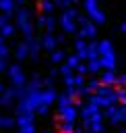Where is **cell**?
Wrapping results in <instances>:
<instances>
[{
  "instance_id": "1",
  "label": "cell",
  "mask_w": 126,
  "mask_h": 133,
  "mask_svg": "<svg viewBox=\"0 0 126 133\" xmlns=\"http://www.w3.org/2000/svg\"><path fill=\"white\" fill-rule=\"evenodd\" d=\"M17 23H19V29L25 33V37H27V35H33V25L29 23V12H27L25 8H21V10L17 12Z\"/></svg>"
},
{
  "instance_id": "2",
  "label": "cell",
  "mask_w": 126,
  "mask_h": 133,
  "mask_svg": "<svg viewBox=\"0 0 126 133\" xmlns=\"http://www.w3.org/2000/svg\"><path fill=\"white\" fill-rule=\"evenodd\" d=\"M6 73H8V79H10L12 85H25V75H23V69H21L19 64L8 66Z\"/></svg>"
},
{
  "instance_id": "3",
  "label": "cell",
  "mask_w": 126,
  "mask_h": 133,
  "mask_svg": "<svg viewBox=\"0 0 126 133\" xmlns=\"http://www.w3.org/2000/svg\"><path fill=\"white\" fill-rule=\"evenodd\" d=\"M105 116L109 118L112 125H118L120 121H124V108H116V106H107Z\"/></svg>"
},
{
  "instance_id": "4",
  "label": "cell",
  "mask_w": 126,
  "mask_h": 133,
  "mask_svg": "<svg viewBox=\"0 0 126 133\" xmlns=\"http://www.w3.org/2000/svg\"><path fill=\"white\" fill-rule=\"evenodd\" d=\"M58 114H60V118H64V121H76V104H70V106L62 108Z\"/></svg>"
},
{
  "instance_id": "5",
  "label": "cell",
  "mask_w": 126,
  "mask_h": 133,
  "mask_svg": "<svg viewBox=\"0 0 126 133\" xmlns=\"http://www.w3.org/2000/svg\"><path fill=\"white\" fill-rule=\"evenodd\" d=\"M58 98H56V91H54V87L50 85L48 89H43L41 91V104H48V106H52V102H56Z\"/></svg>"
},
{
  "instance_id": "6",
  "label": "cell",
  "mask_w": 126,
  "mask_h": 133,
  "mask_svg": "<svg viewBox=\"0 0 126 133\" xmlns=\"http://www.w3.org/2000/svg\"><path fill=\"white\" fill-rule=\"evenodd\" d=\"M72 17H74V10H66L62 15V27L66 31H74V23H72Z\"/></svg>"
},
{
  "instance_id": "7",
  "label": "cell",
  "mask_w": 126,
  "mask_h": 133,
  "mask_svg": "<svg viewBox=\"0 0 126 133\" xmlns=\"http://www.w3.org/2000/svg\"><path fill=\"white\" fill-rule=\"evenodd\" d=\"M25 44L29 46V52H31V58L35 60V58H37V50H39V44H37V39H35L33 35H27V37H25Z\"/></svg>"
},
{
  "instance_id": "8",
  "label": "cell",
  "mask_w": 126,
  "mask_h": 133,
  "mask_svg": "<svg viewBox=\"0 0 126 133\" xmlns=\"http://www.w3.org/2000/svg\"><path fill=\"white\" fill-rule=\"evenodd\" d=\"M97 110H99V106H97V104H93V102H89L87 106H83V108H81V118H91Z\"/></svg>"
},
{
  "instance_id": "9",
  "label": "cell",
  "mask_w": 126,
  "mask_h": 133,
  "mask_svg": "<svg viewBox=\"0 0 126 133\" xmlns=\"http://www.w3.org/2000/svg\"><path fill=\"white\" fill-rule=\"evenodd\" d=\"M12 100H14V89H12V87H10V89H4V91L0 94V106H10Z\"/></svg>"
},
{
  "instance_id": "10",
  "label": "cell",
  "mask_w": 126,
  "mask_h": 133,
  "mask_svg": "<svg viewBox=\"0 0 126 133\" xmlns=\"http://www.w3.org/2000/svg\"><path fill=\"white\" fill-rule=\"evenodd\" d=\"M33 114H35V112H21V114H17V116H14V118H17V127H23V125L33 123Z\"/></svg>"
},
{
  "instance_id": "11",
  "label": "cell",
  "mask_w": 126,
  "mask_h": 133,
  "mask_svg": "<svg viewBox=\"0 0 126 133\" xmlns=\"http://www.w3.org/2000/svg\"><path fill=\"white\" fill-rule=\"evenodd\" d=\"M58 131L60 133H74V121H60L58 123Z\"/></svg>"
},
{
  "instance_id": "12",
  "label": "cell",
  "mask_w": 126,
  "mask_h": 133,
  "mask_svg": "<svg viewBox=\"0 0 126 133\" xmlns=\"http://www.w3.org/2000/svg\"><path fill=\"white\" fill-rule=\"evenodd\" d=\"M27 54H29V46H27V44H19V46H17V50H14L17 60H25V58H27Z\"/></svg>"
},
{
  "instance_id": "13",
  "label": "cell",
  "mask_w": 126,
  "mask_h": 133,
  "mask_svg": "<svg viewBox=\"0 0 126 133\" xmlns=\"http://www.w3.org/2000/svg\"><path fill=\"white\" fill-rule=\"evenodd\" d=\"M56 102H58V112H60L62 108H66V106H70V104H74V100H72V98H70L68 94H64V96H60V98H58Z\"/></svg>"
},
{
  "instance_id": "14",
  "label": "cell",
  "mask_w": 126,
  "mask_h": 133,
  "mask_svg": "<svg viewBox=\"0 0 126 133\" xmlns=\"http://www.w3.org/2000/svg\"><path fill=\"white\" fill-rule=\"evenodd\" d=\"M14 4H17V0H0V10H2V12H10V15H12Z\"/></svg>"
},
{
  "instance_id": "15",
  "label": "cell",
  "mask_w": 126,
  "mask_h": 133,
  "mask_svg": "<svg viewBox=\"0 0 126 133\" xmlns=\"http://www.w3.org/2000/svg\"><path fill=\"white\" fill-rule=\"evenodd\" d=\"M0 33H2V37H12L14 35V27L10 23H6L4 27H0Z\"/></svg>"
},
{
  "instance_id": "16",
  "label": "cell",
  "mask_w": 126,
  "mask_h": 133,
  "mask_svg": "<svg viewBox=\"0 0 126 133\" xmlns=\"http://www.w3.org/2000/svg\"><path fill=\"white\" fill-rule=\"evenodd\" d=\"M54 44H56V39L52 37V33H45V35H43V48L52 50V48H54Z\"/></svg>"
},
{
  "instance_id": "17",
  "label": "cell",
  "mask_w": 126,
  "mask_h": 133,
  "mask_svg": "<svg viewBox=\"0 0 126 133\" xmlns=\"http://www.w3.org/2000/svg\"><path fill=\"white\" fill-rule=\"evenodd\" d=\"M14 125H17V118H12V116H2V129L14 127Z\"/></svg>"
},
{
  "instance_id": "18",
  "label": "cell",
  "mask_w": 126,
  "mask_h": 133,
  "mask_svg": "<svg viewBox=\"0 0 126 133\" xmlns=\"http://www.w3.org/2000/svg\"><path fill=\"white\" fill-rule=\"evenodd\" d=\"M99 52H101L103 56H109V54H112V46H109V42H101V46H99Z\"/></svg>"
},
{
  "instance_id": "19",
  "label": "cell",
  "mask_w": 126,
  "mask_h": 133,
  "mask_svg": "<svg viewBox=\"0 0 126 133\" xmlns=\"http://www.w3.org/2000/svg\"><path fill=\"white\" fill-rule=\"evenodd\" d=\"M39 6H41V10H43V12H52V10H54V4H52L50 0H41V4H39Z\"/></svg>"
},
{
  "instance_id": "20",
  "label": "cell",
  "mask_w": 126,
  "mask_h": 133,
  "mask_svg": "<svg viewBox=\"0 0 126 133\" xmlns=\"http://www.w3.org/2000/svg\"><path fill=\"white\" fill-rule=\"evenodd\" d=\"M19 133H35V125H33V123L23 125V127H19Z\"/></svg>"
},
{
  "instance_id": "21",
  "label": "cell",
  "mask_w": 126,
  "mask_h": 133,
  "mask_svg": "<svg viewBox=\"0 0 126 133\" xmlns=\"http://www.w3.org/2000/svg\"><path fill=\"white\" fill-rule=\"evenodd\" d=\"M101 64L107 66V69H112V66H114V58H112V54H109V56H103V58H101Z\"/></svg>"
},
{
  "instance_id": "22",
  "label": "cell",
  "mask_w": 126,
  "mask_h": 133,
  "mask_svg": "<svg viewBox=\"0 0 126 133\" xmlns=\"http://www.w3.org/2000/svg\"><path fill=\"white\" fill-rule=\"evenodd\" d=\"M95 33V29H93V25H89V23H85V29H83V35H87V37H91Z\"/></svg>"
},
{
  "instance_id": "23",
  "label": "cell",
  "mask_w": 126,
  "mask_h": 133,
  "mask_svg": "<svg viewBox=\"0 0 126 133\" xmlns=\"http://www.w3.org/2000/svg\"><path fill=\"white\" fill-rule=\"evenodd\" d=\"M8 19H10V12H2L0 10V27H4L8 23Z\"/></svg>"
},
{
  "instance_id": "24",
  "label": "cell",
  "mask_w": 126,
  "mask_h": 133,
  "mask_svg": "<svg viewBox=\"0 0 126 133\" xmlns=\"http://www.w3.org/2000/svg\"><path fill=\"white\" fill-rule=\"evenodd\" d=\"M89 15H91V17H93V19H95V21H97V23H101V21H103V15H101V12H99V10H97V8H95V10H91V12H89Z\"/></svg>"
},
{
  "instance_id": "25",
  "label": "cell",
  "mask_w": 126,
  "mask_h": 133,
  "mask_svg": "<svg viewBox=\"0 0 126 133\" xmlns=\"http://www.w3.org/2000/svg\"><path fill=\"white\" fill-rule=\"evenodd\" d=\"M99 66H101V60H95V58H93V60L89 62V71H99Z\"/></svg>"
},
{
  "instance_id": "26",
  "label": "cell",
  "mask_w": 126,
  "mask_h": 133,
  "mask_svg": "<svg viewBox=\"0 0 126 133\" xmlns=\"http://www.w3.org/2000/svg\"><path fill=\"white\" fill-rule=\"evenodd\" d=\"M101 81H103V83H114L116 77H114L112 73H105V75H101Z\"/></svg>"
},
{
  "instance_id": "27",
  "label": "cell",
  "mask_w": 126,
  "mask_h": 133,
  "mask_svg": "<svg viewBox=\"0 0 126 133\" xmlns=\"http://www.w3.org/2000/svg\"><path fill=\"white\" fill-rule=\"evenodd\" d=\"M0 58H8V48H6V44H0Z\"/></svg>"
},
{
  "instance_id": "28",
  "label": "cell",
  "mask_w": 126,
  "mask_h": 133,
  "mask_svg": "<svg viewBox=\"0 0 126 133\" xmlns=\"http://www.w3.org/2000/svg\"><path fill=\"white\" fill-rule=\"evenodd\" d=\"M68 64H70L72 69H76V66L81 64V62H78V56H70V58H68Z\"/></svg>"
},
{
  "instance_id": "29",
  "label": "cell",
  "mask_w": 126,
  "mask_h": 133,
  "mask_svg": "<svg viewBox=\"0 0 126 133\" xmlns=\"http://www.w3.org/2000/svg\"><path fill=\"white\" fill-rule=\"evenodd\" d=\"M85 6H87V12H91V10L97 8V6H95V0H85Z\"/></svg>"
},
{
  "instance_id": "30",
  "label": "cell",
  "mask_w": 126,
  "mask_h": 133,
  "mask_svg": "<svg viewBox=\"0 0 126 133\" xmlns=\"http://www.w3.org/2000/svg\"><path fill=\"white\" fill-rule=\"evenodd\" d=\"M62 56H64V54H62L60 50H56V52L52 54V60H54V62H60V60H62Z\"/></svg>"
},
{
  "instance_id": "31",
  "label": "cell",
  "mask_w": 126,
  "mask_h": 133,
  "mask_svg": "<svg viewBox=\"0 0 126 133\" xmlns=\"http://www.w3.org/2000/svg\"><path fill=\"white\" fill-rule=\"evenodd\" d=\"M48 108H50V106H48V104H39V106H37V110H35V112H37V114H45V112H48Z\"/></svg>"
},
{
  "instance_id": "32",
  "label": "cell",
  "mask_w": 126,
  "mask_h": 133,
  "mask_svg": "<svg viewBox=\"0 0 126 133\" xmlns=\"http://www.w3.org/2000/svg\"><path fill=\"white\" fill-rule=\"evenodd\" d=\"M116 94H118V100H120L122 104H126V91H124V89H118Z\"/></svg>"
},
{
  "instance_id": "33",
  "label": "cell",
  "mask_w": 126,
  "mask_h": 133,
  "mask_svg": "<svg viewBox=\"0 0 126 133\" xmlns=\"http://www.w3.org/2000/svg\"><path fill=\"white\" fill-rule=\"evenodd\" d=\"M45 27H48V31H52V29H54V19H52V17H48V19H45Z\"/></svg>"
},
{
  "instance_id": "34",
  "label": "cell",
  "mask_w": 126,
  "mask_h": 133,
  "mask_svg": "<svg viewBox=\"0 0 126 133\" xmlns=\"http://www.w3.org/2000/svg\"><path fill=\"white\" fill-rule=\"evenodd\" d=\"M70 69H72L70 64H64V66H62V75H64V77H70Z\"/></svg>"
},
{
  "instance_id": "35",
  "label": "cell",
  "mask_w": 126,
  "mask_h": 133,
  "mask_svg": "<svg viewBox=\"0 0 126 133\" xmlns=\"http://www.w3.org/2000/svg\"><path fill=\"white\" fill-rule=\"evenodd\" d=\"M74 85H78V87H83V77L78 75V77H74Z\"/></svg>"
},
{
  "instance_id": "36",
  "label": "cell",
  "mask_w": 126,
  "mask_h": 133,
  "mask_svg": "<svg viewBox=\"0 0 126 133\" xmlns=\"http://www.w3.org/2000/svg\"><path fill=\"white\" fill-rule=\"evenodd\" d=\"M76 71H78V73H85V71H89V66H85V64H78V66H76Z\"/></svg>"
},
{
  "instance_id": "37",
  "label": "cell",
  "mask_w": 126,
  "mask_h": 133,
  "mask_svg": "<svg viewBox=\"0 0 126 133\" xmlns=\"http://www.w3.org/2000/svg\"><path fill=\"white\" fill-rule=\"evenodd\" d=\"M2 71H6V60H4V58H0V73H2Z\"/></svg>"
},
{
  "instance_id": "38",
  "label": "cell",
  "mask_w": 126,
  "mask_h": 133,
  "mask_svg": "<svg viewBox=\"0 0 126 133\" xmlns=\"http://www.w3.org/2000/svg\"><path fill=\"white\" fill-rule=\"evenodd\" d=\"M120 83H126V75H124V77H122V79H120Z\"/></svg>"
},
{
  "instance_id": "39",
  "label": "cell",
  "mask_w": 126,
  "mask_h": 133,
  "mask_svg": "<svg viewBox=\"0 0 126 133\" xmlns=\"http://www.w3.org/2000/svg\"><path fill=\"white\" fill-rule=\"evenodd\" d=\"M2 91H4V85H2V83H0V94H2Z\"/></svg>"
},
{
  "instance_id": "40",
  "label": "cell",
  "mask_w": 126,
  "mask_h": 133,
  "mask_svg": "<svg viewBox=\"0 0 126 133\" xmlns=\"http://www.w3.org/2000/svg\"><path fill=\"white\" fill-rule=\"evenodd\" d=\"M23 2H25V0H17V4H23Z\"/></svg>"
},
{
  "instance_id": "41",
  "label": "cell",
  "mask_w": 126,
  "mask_h": 133,
  "mask_svg": "<svg viewBox=\"0 0 126 133\" xmlns=\"http://www.w3.org/2000/svg\"><path fill=\"white\" fill-rule=\"evenodd\" d=\"M124 121H126V108H124Z\"/></svg>"
},
{
  "instance_id": "42",
  "label": "cell",
  "mask_w": 126,
  "mask_h": 133,
  "mask_svg": "<svg viewBox=\"0 0 126 133\" xmlns=\"http://www.w3.org/2000/svg\"><path fill=\"white\" fill-rule=\"evenodd\" d=\"M120 133H126V129H124V131H120Z\"/></svg>"
},
{
  "instance_id": "43",
  "label": "cell",
  "mask_w": 126,
  "mask_h": 133,
  "mask_svg": "<svg viewBox=\"0 0 126 133\" xmlns=\"http://www.w3.org/2000/svg\"><path fill=\"white\" fill-rule=\"evenodd\" d=\"M72 2H78V0H72Z\"/></svg>"
}]
</instances>
